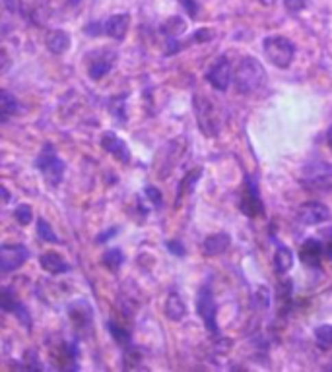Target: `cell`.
I'll return each instance as SVG.
<instances>
[{
	"label": "cell",
	"instance_id": "41",
	"mask_svg": "<svg viewBox=\"0 0 332 372\" xmlns=\"http://www.w3.org/2000/svg\"><path fill=\"white\" fill-rule=\"evenodd\" d=\"M327 144H329V146H331V149H332V126L329 128V132H327Z\"/></svg>",
	"mask_w": 332,
	"mask_h": 372
},
{
	"label": "cell",
	"instance_id": "24",
	"mask_svg": "<svg viewBox=\"0 0 332 372\" xmlns=\"http://www.w3.org/2000/svg\"><path fill=\"white\" fill-rule=\"evenodd\" d=\"M315 343L322 351L332 349V326L331 324H322L315 330Z\"/></svg>",
	"mask_w": 332,
	"mask_h": 372
},
{
	"label": "cell",
	"instance_id": "18",
	"mask_svg": "<svg viewBox=\"0 0 332 372\" xmlns=\"http://www.w3.org/2000/svg\"><path fill=\"white\" fill-rule=\"evenodd\" d=\"M229 245H231V238H229L228 233H216L204 240L202 248H204L206 256H218V254H224L228 250Z\"/></svg>",
	"mask_w": 332,
	"mask_h": 372
},
{
	"label": "cell",
	"instance_id": "37",
	"mask_svg": "<svg viewBox=\"0 0 332 372\" xmlns=\"http://www.w3.org/2000/svg\"><path fill=\"white\" fill-rule=\"evenodd\" d=\"M167 250L173 252V254H177V256H185V248L179 240H169L167 243Z\"/></svg>",
	"mask_w": 332,
	"mask_h": 372
},
{
	"label": "cell",
	"instance_id": "8",
	"mask_svg": "<svg viewBox=\"0 0 332 372\" xmlns=\"http://www.w3.org/2000/svg\"><path fill=\"white\" fill-rule=\"evenodd\" d=\"M27 258H29V252L23 245H2V248H0V270H2V273H10V271L18 270Z\"/></svg>",
	"mask_w": 332,
	"mask_h": 372
},
{
	"label": "cell",
	"instance_id": "39",
	"mask_svg": "<svg viewBox=\"0 0 332 372\" xmlns=\"http://www.w3.org/2000/svg\"><path fill=\"white\" fill-rule=\"evenodd\" d=\"M117 231H119V227H111V229H107V231H104L99 237H97V243H105L107 238H113L115 235H117Z\"/></svg>",
	"mask_w": 332,
	"mask_h": 372
},
{
	"label": "cell",
	"instance_id": "34",
	"mask_svg": "<svg viewBox=\"0 0 332 372\" xmlns=\"http://www.w3.org/2000/svg\"><path fill=\"white\" fill-rule=\"evenodd\" d=\"M84 32L90 37H97V35L104 34V22H90L84 27Z\"/></svg>",
	"mask_w": 332,
	"mask_h": 372
},
{
	"label": "cell",
	"instance_id": "38",
	"mask_svg": "<svg viewBox=\"0 0 332 372\" xmlns=\"http://www.w3.org/2000/svg\"><path fill=\"white\" fill-rule=\"evenodd\" d=\"M181 4H183V8L189 12V16L191 18H196V14H198V6L195 4V0H181Z\"/></svg>",
	"mask_w": 332,
	"mask_h": 372
},
{
	"label": "cell",
	"instance_id": "36",
	"mask_svg": "<svg viewBox=\"0 0 332 372\" xmlns=\"http://www.w3.org/2000/svg\"><path fill=\"white\" fill-rule=\"evenodd\" d=\"M212 39V34H210V29H198V32H195V35H193V43H204V41H210Z\"/></svg>",
	"mask_w": 332,
	"mask_h": 372
},
{
	"label": "cell",
	"instance_id": "17",
	"mask_svg": "<svg viewBox=\"0 0 332 372\" xmlns=\"http://www.w3.org/2000/svg\"><path fill=\"white\" fill-rule=\"evenodd\" d=\"M39 262H41V268L45 271H49V273H53V275L67 273V271H70V268H72L67 260L62 258V256H58V254H55V252H47V254H43V256L39 258Z\"/></svg>",
	"mask_w": 332,
	"mask_h": 372
},
{
	"label": "cell",
	"instance_id": "11",
	"mask_svg": "<svg viewBox=\"0 0 332 372\" xmlns=\"http://www.w3.org/2000/svg\"><path fill=\"white\" fill-rule=\"evenodd\" d=\"M2 310H6V312H14V314L18 316V320L22 322L23 326L32 327V316L27 312V308L16 299V295L12 293L10 287H4L2 289Z\"/></svg>",
	"mask_w": 332,
	"mask_h": 372
},
{
	"label": "cell",
	"instance_id": "3",
	"mask_svg": "<svg viewBox=\"0 0 332 372\" xmlns=\"http://www.w3.org/2000/svg\"><path fill=\"white\" fill-rule=\"evenodd\" d=\"M263 51L266 60L278 68H287L296 57V45L282 35L266 37L263 41Z\"/></svg>",
	"mask_w": 332,
	"mask_h": 372
},
{
	"label": "cell",
	"instance_id": "27",
	"mask_svg": "<svg viewBox=\"0 0 332 372\" xmlns=\"http://www.w3.org/2000/svg\"><path fill=\"white\" fill-rule=\"evenodd\" d=\"M37 233H39V238H43L45 243H58V237L53 233V227L49 225L43 217L37 219Z\"/></svg>",
	"mask_w": 332,
	"mask_h": 372
},
{
	"label": "cell",
	"instance_id": "23",
	"mask_svg": "<svg viewBox=\"0 0 332 372\" xmlns=\"http://www.w3.org/2000/svg\"><path fill=\"white\" fill-rule=\"evenodd\" d=\"M107 330H109V334L113 336V339L119 343V345H121V347H128V345H132L130 332H128L125 326H119V324H115V322H107Z\"/></svg>",
	"mask_w": 332,
	"mask_h": 372
},
{
	"label": "cell",
	"instance_id": "42",
	"mask_svg": "<svg viewBox=\"0 0 332 372\" xmlns=\"http://www.w3.org/2000/svg\"><path fill=\"white\" fill-rule=\"evenodd\" d=\"M2 196H4V202H10V194L6 188H2Z\"/></svg>",
	"mask_w": 332,
	"mask_h": 372
},
{
	"label": "cell",
	"instance_id": "30",
	"mask_svg": "<svg viewBox=\"0 0 332 372\" xmlns=\"http://www.w3.org/2000/svg\"><path fill=\"white\" fill-rule=\"evenodd\" d=\"M23 369H32V371H43V364L37 359V351H25L23 355V362L20 364Z\"/></svg>",
	"mask_w": 332,
	"mask_h": 372
},
{
	"label": "cell",
	"instance_id": "22",
	"mask_svg": "<svg viewBox=\"0 0 332 372\" xmlns=\"http://www.w3.org/2000/svg\"><path fill=\"white\" fill-rule=\"evenodd\" d=\"M102 262H104L105 268H109L111 271H117L121 266H123V262H125V256H123V252H121V248H109V250H105L104 256H102Z\"/></svg>",
	"mask_w": 332,
	"mask_h": 372
},
{
	"label": "cell",
	"instance_id": "4",
	"mask_svg": "<svg viewBox=\"0 0 332 372\" xmlns=\"http://www.w3.org/2000/svg\"><path fill=\"white\" fill-rule=\"evenodd\" d=\"M35 165H37V169L41 171L43 179H45L53 188H57L58 184L62 182L67 165L60 161V158L57 156V149H55L53 144H45V146H43L39 158L35 161Z\"/></svg>",
	"mask_w": 332,
	"mask_h": 372
},
{
	"label": "cell",
	"instance_id": "21",
	"mask_svg": "<svg viewBox=\"0 0 332 372\" xmlns=\"http://www.w3.org/2000/svg\"><path fill=\"white\" fill-rule=\"evenodd\" d=\"M294 266V252L286 245H278L274 254V268L278 275H284Z\"/></svg>",
	"mask_w": 332,
	"mask_h": 372
},
{
	"label": "cell",
	"instance_id": "1",
	"mask_svg": "<svg viewBox=\"0 0 332 372\" xmlns=\"http://www.w3.org/2000/svg\"><path fill=\"white\" fill-rule=\"evenodd\" d=\"M195 114L198 128L208 136V138H216L222 132L224 124H226V113L214 99H210L206 95L196 93L195 99Z\"/></svg>",
	"mask_w": 332,
	"mask_h": 372
},
{
	"label": "cell",
	"instance_id": "16",
	"mask_svg": "<svg viewBox=\"0 0 332 372\" xmlns=\"http://www.w3.org/2000/svg\"><path fill=\"white\" fill-rule=\"evenodd\" d=\"M115 58H117V55H115V53H109V51L99 53V57L93 58V62L90 64V76H92L93 79L104 78L105 74H109V72L113 70Z\"/></svg>",
	"mask_w": 332,
	"mask_h": 372
},
{
	"label": "cell",
	"instance_id": "7",
	"mask_svg": "<svg viewBox=\"0 0 332 372\" xmlns=\"http://www.w3.org/2000/svg\"><path fill=\"white\" fill-rule=\"evenodd\" d=\"M206 82L216 91H226L231 84V64L226 57L216 58L206 70Z\"/></svg>",
	"mask_w": 332,
	"mask_h": 372
},
{
	"label": "cell",
	"instance_id": "9",
	"mask_svg": "<svg viewBox=\"0 0 332 372\" xmlns=\"http://www.w3.org/2000/svg\"><path fill=\"white\" fill-rule=\"evenodd\" d=\"M329 217H331V210L321 202H305L298 210L299 223L307 227L321 225Z\"/></svg>",
	"mask_w": 332,
	"mask_h": 372
},
{
	"label": "cell",
	"instance_id": "19",
	"mask_svg": "<svg viewBox=\"0 0 332 372\" xmlns=\"http://www.w3.org/2000/svg\"><path fill=\"white\" fill-rule=\"evenodd\" d=\"M47 49L53 55H62L70 49V35L62 29H53L51 34L47 35Z\"/></svg>",
	"mask_w": 332,
	"mask_h": 372
},
{
	"label": "cell",
	"instance_id": "14",
	"mask_svg": "<svg viewBox=\"0 0 332 372\" xmlns=\"http://www.w3.org/2000/svg\"><path fill=\"white\" fill-rule=\"evenodd\" d=\"M309 179H303V184L307 188H319V186H332V167L324 163H315L311 165V171H305Z\"/></svg>",
	"mask_w": 332,
	"mask_h": 372
},
{
	"label": "cell",
	"instance_id": "32",
	"mask_svg": "<svg viewBox=\"0 0 332 372\" xmlns=\"http://www.w3.org/2000/svg\"><path fill=\"white\" fill-rule=\"evenodd\" d=\"M321 240L322 245H324L327 256H331L332 258V227H327L324 231H321Z\"/></svg>",
	"mask_w": 332,
	"mask_h": 372
},
{
	"label": "cell",
	"instance_id": "33",
	"mask_svg": "<svg viewBox=\"0 0 332 372\" xmlns=\"http://www.w3.org/2000/svg\"><path fill=\"white\" fill-rule=\"evenodd\" d=\"M309 0H284V6H286L287 12H301L305 6H307Z\"/></svg>",
	"mask_w": 332,
	"mask_h": 372
},
{
	"label": "cell",
	"instance_id": "12",
	"mask_svg": "<svg viewBox=\"0 0 332 372\" xmlns=\"http://www.w3.org/2000/svg\"><path fill=\"white\" fill-rule=\"evenodd\" d=\"M69 316L78 330H88L93 322V310L88 301H74L69 305Z\"/></svg>",
	"mask_w": 332,
	"mask_h": 372
},
{
	"label": "cell",
	"instance_id": "13",
	"mask_svg": "<svg viewBox=\"0 0 332 372\" xmlns=\"http://www.w3.org/2000/svg\"><path fill=\"white\" fill-rule=\"evenodd\" d=\"M102 147H104L109 156H113V158L123 161V163L130 161V149H128V146H126L125 142L115 134V132H105V134L102 136Z\"/></svg>",
	"mask_w": 332,
	"mask_h": 372
},
{
	"label": "cell",
	"instance_id": "31",
	"mask_svg": "<svg viewBox=\"0 0 332 372\" xmlns=\"http://www.w3.org/2000/svg\"><path fill=\"white\" fill-rule=\"evenodd\" d=\"M146 196H148L150 202L154 203L156 208H161V206H163V196H161L160 188H156V186H146Z\"/></svg>",
	"mask_w": 332,
	"mask_h": 372
},
{
	"label": "cell",
	"instance_id": "35",
	"mask_svg": "<svg viewBox=\"0 0 332 372\" xmlns=\"http://www.w3.org/2000/svg\"><path fill=\"white\" fill-rule=\"evenodd\" d=\"M257 301H259V305L266 306L270 305V291L266 289V287H259V291H257Z\"/></svg>",
	"mask_w": 332,
	"mask_h": 372
},
{
	"label": "cell",
	"instance_id": "20",
	"mask_svg": "<svg viewBox=\"0 0 332 372\" xmlns=\"http://www.w3.org/2000/svg\"><path fill=\"white\" fill-rule=\"evenodd\" d=\"M165 314L173 322L183 320L185 314H187V306H185L183 299H181V295L177 293V291H171L169 297H167V301H165Z\"/></svg>",
	"mask_w": 332,
	"mask_h": 372
},
{
	"label": "cell",
	"instance_id": "26",
	"mask_svg": "<svg viewBox=\"0 0 332 372\" xmlns=\"http://www.w3.org/2000/svg\"><path fill=\"white\" fill-rule=\"evenodd\" d=\"M202 177V169H193V173H189L187 177L181 182V186H179V196H177V202H181V198L185 196V192L189 194V192H193L195 188V184L198 182V179Z\"/></svg>",
	"mask_w": 332,
	"mask_h": 372
},
{
	"label": "cell",
	"instance_id": "10",
	"mask_svg": "<svg viewBox=\"0 0 332 372\" xmlns=\"http://www.w3.org/2000/svg\"><path fill=\"white\" fill-rule=\"evenodd\" d=\"M327 252H324V245H322L321 238H307L301 248H299V258L303 264L313 266V268H319L321 266V260Z\"/></svg>",
	"mask_w": 332,
	"mask_h": 372
},
{
	"label": "cell",
	"instance_id": "28",
	"mask_svg": "<svg viewBox=\"0 0 332 372\" xmlns=\"http://www.w3.org/2000/svg\"><path fill=\"white\" fill-rule=\"evenodd\" d=\"M161 32L165 35H171V37H177L185 32V22L181 18H171L167 23H163Z\"/></svg>",
	"mask_w": 332,
	"mask_h": 372
},
{
	"label": "cell",
	"instance_id": "25",
	"mask_svg": "<svg viewBox=\"0 0 332 372\" xmlns=\"http://www.w3.org/2000/svg\"><path fill=\"white\" fill-rule=\"evenodd\" d=\"M0 97H2V121L6 123L8 119H10L12 114H16L18 113V101H16V97L12 95L10 91H2L0 93Z\"/></svg>",
	"mask_w": 332,
	"mask_h": 372
},
{
	"label": "cell",
	"instance_id": "2",
	"mask_svg": "<svg viewBox=\"0 0 332 372\" xmlns=\"http://www.w3.org/2000/svg\"><path fill=\"white\" fill-rule=\"evenodd\" d=\"M235 88L243 95H249L252 91H257L264 84L266 72H264L263 64L254 57L243 58L239 66L235 70Z\"/></svg>",
	"mask_w": 332,
	"mask_h": 372
},
{
	"label": "cell",
	"instance_id": "40",
	"mask_svg": "<svg viewBox=\"0 0 332 372\" xmlns=\"http://www.w3.org/2000/svg\"><path fill=\"white\" fill-rule=\"evenodd\" d=\"M4 4L10 12H16V0H4Z\"/></svg>",
	"mask_w": 332,
	"mask_h": 372
},
{
	"label": "cell",
	"instance_id": "15",
	"mask_svg": "<svg viewBox=\"0 0 332 372\" xmlns=\"http://www.w3.org/2000/svg\"><path fill=\"white\" fill-rule=\"evenodd\" d=\"M128 25H130V16L128 14H115V16H111L109 20L104 22V34L113 37L117 41H121V39H125Z\"/></svg>",
	"mask_w": 332,
	"mask_h": 372
},
{
	"label": "cell",
	"instance_id": "5",
	"mask_svg": "<svg viewBox=\"0 0 332 372\" xmlns=\"http://www.w3.org/2000/svg\"><path fill=\"white\" fill-rule=\"evenodd\" d=\"M241 212L249 217H263L264 206L259 194V186L252 177H245V184H243V194H241Z\"/></svg>",
	"mask_w": 332,
	"mask_h": 372
},
{
	"label": "cell",
	"instance_id": "6",
	"mask_svg": "<svg viewBox=\"0 0 332 372\" xmlns=\"http://www.w3.org/2000/svg\"><path fill=\"white\" fill-rule=\"evenodd\" d=\"M196 310L200 318L204 320L208 332L210 334H220L218 322H216V314H218V306H216V301H214V295H212V289L204 285L198 293V299H196Z\"/></svg>",
	"mask_w": 332,
	"mask_h": 372
},
{
	"label": "cell",
	"instance_id": "29",
	"mask_svg": "<svg viewBox=\"0 0 332 372\" xmlns=\"http://www.w3.org/2000/svg\"><path fill=\"white\" fill-rule=\"evenodd\" d=\"M14 217H16V221H18L20 225H29L32 219H34V212H32L29 206H18L16 212H14Z\"/></svg>",
	"mask_w": 332,
	"mask_h": 372
}]
</instances>
